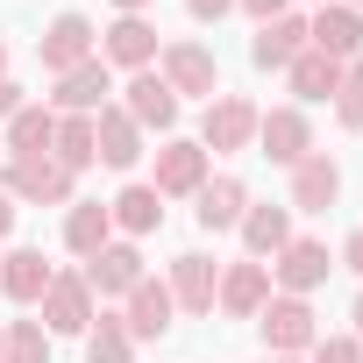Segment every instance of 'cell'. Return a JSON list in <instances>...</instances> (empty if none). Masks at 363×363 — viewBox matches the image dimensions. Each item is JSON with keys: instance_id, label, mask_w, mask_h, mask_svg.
Listing matches in <instances>:
<instances>
[{"instance_id": "43", "label": "cell", "mask_w": 363, "mask_h": 363, "mask_svg": "<svg viewBox=\"0 0 363 363\" xmlns=\"http://www.w3.org/2000/svg\"><path fill=\"white\" fill-rule=\"evenodd\" d=\"M356 8H363V0H356Z\"/></svg>"}, {"instance_id": "27", "label": "cell", "mask_w": 363, "mask_h": 363, "mask_svg": "<svg viewBox=\"0 0 363 363\" xmlns=\"http://www.w3.org/2000/svg\"><path fill=\"white\" fill-rule=\"evenodd\" d=\"M128 235H150V228H164V200H157V186H128L114 207H107Z\"/></svg>"}, {"instance_id": "17", "label": "cell", "mask_w": 363, "mask_h": 363, "mask_svg": "<svg viewBox=\"0 0 363 363\" xmlns=\"http://www.w3.org/2000/svg\"><path fill=\"white\" fill-rule=\"evenodd\" d=\"M299 50H306V22H299V15H278V22H264V29H257V43H250V57H257L264 72L292 65Z\"/></svg>"}, {"instance_id": "36", "label": "cell", "mask_w": 363, "mask_h": 363, "mask_svg": "<svg viewBox=\"0 0 363 363\" xmlns=\"http://www.w3.org/2000/svg\"><path fill=\"white\" fill-rule=\"evenodd\" d=\"M342 264H349V271H363V228L349 235V250H342Z\"/></svg>"}, {"instance_id": "28", "label": "cell", "mask_w": 363, "mask_h": 363, "mask_svg": "<svg viewBox=\"0 0 363 363\" xmlns=\"http://www.w3.org/2000/svg\"><path fill=\"white\" fill-rule=\"evenodd\" d=\"M50 150H57V164H65V171H86V164L100 157V150H93V114H72V121H57Z\"/></svg>"}, {"instance_id": "2", "label": "cell", "mask_w": 363, "mask_h": 363, "mask_svg": "<svg viewBox=\"0 0 363 363\" xmlns=\"http://www.w3.org/2000/svg\"><path fill=\"white\" fill-rule=\"evenodd\" d=\"M257 320H264L271 356H292V349H306V342H313V306H306V299H292V292H285V299H264V313H257Z\"/></svg>"}, {"instance_id": "7", "label": "cell", "mask_w": 363, "mask_h": 363, "mask_svg": "<svg viewBox=\"0 0 363 363\" xmlns=\"http://www.w3.org/2000/svg\"><path fill=\"white\" fill-rule=\"evenodd\" d=\"M79 278H86V292H121V299H128V292L143 285V257H135L128 242H107L100 257H86Z\"/></svg>"}, {"instance_id": "1", "label": "cell", "mask_w": 363, "mask_h": 363, "mask_svg": "<svg viewBox=\"0 0 363 363\" xmlns=\"http://www.w3.org/2000/svg\"><path fill=\"white\" fill-rule=\"evenodd\" d=\"M8 193L29 200V207H65V200H72V171H65L50 150H36V157H8Z\"/></svg>"}, {"instance_id": "31", "label": "cell", "mask_w": 363, "mask_h": 363, "mask_svg": "<svg viewBox=\"0 0 363 363\" xmlns=\"http://www.w3.org/2000/svg\"><path fill=\"white\" fill-rule=\"evenodd\" d=\"M8 363H50V342H43L36 320H15L8 328Z\"/></svg>"}, {"instance_id": "25", "label": "cell", "mask_w": 363, "mask_h": 363, "mask_svg": "<svg viewBox=\"0 0 363 363\" xmlns=\"http://www.w3.org/2000/svg\"><path fill=\"white\" fill-rule=\"evenodd\" d=\"M107 235H114V214H107L100 200L72 207V221H65V242H72L79 257H100V250H107Z\"/></svg>"}, {"instance_id": "35", "label": "cell", "mask_w": 363, "mask_h": 363, "mask_svg": "<svg viewBox=\"0 0 363 363\" xmlns=\"http://www.w3.org/2000/svg\"><path fill=\"white\" fill-rule=\"evenodd\" d=\"M15 107H22V86H8V79H0V121H8Z\"/></svg>"}, {"instance_id": "10", "label": "cell", "mask_w": 363, "mask_h": 363, "mask_svg": "<svg viewBox=\"0 0 363 363\" xmlns=\"http://www.w3.org/2000/svg\"><path fill=\"white\" fill-rule=\"evenodd\" d=\"M200 186H207V150H200V143L157 150V200H164V193H200Z\"/></svg>"}, {"instance_id": "5", "label": "cell", "mask_w": 363, "mask_h": 363, "mask_svg": "<svg viewBox=\"0 0 363 363\" xmlns=\"http://www.w3.org/2000/svg\"><path fill=\"white\" fill-rule=\"evenodd\" d=\"M257 143H264V157H271V164H299V157H313L306 114H292V107H271V114H257Z\"/></svg>"}, {"instance_id": "9", "label": "cell", "mask_w": 363, "mask_h": 363, "mask_svg": "<svg viewBox=\"0 0 363 363\" xmlns=\"http://www.w3.org/2000/svg\"><path fill=\"white\" fill-rule=\"evenodd\" d=\"M164 86H171V93H214V86H221V65H214L200 43H171V50H164Z\"/></svg>"}, {"instance_id": "13", "label": "cell", "mask_w": 363, "mask_h": 363, "mask_svg": "<svg viewBox=\"0 0 363 363\" xmlns=\"http://www.w3.org/2000/svg\"><path fill=\"white\" fill-rule=\"evenodd\" d=\"M335 193H342V171H335L328 157H299V164H292V207L328 214V207H335Z\"/></svg>"}, {"instance_id": "39", "label": "cell", "mask_w": 363, "mask_h": 363, "mask_svg": "<svg viewBox=\"0 0 363 363\" xmlns=\"http://www.w3.org/2000/svg\"><path fill=\"white\" fill-rule=\"evenodd\" d=\"M0 79H8V43H0Z\"/></svg>"}, {"instance_id": "38", "label": "cell", "mask_w": 363, "mask_h": 363, "mask_svg": "<svg viewBox=\"0 0 363 363\" xmlns=\"http://www.w3.org/2000/svg\"><path fill=\"white\" fill-rule=\"evenodd\" d=\"M114 8H121V15H143V8H150V0H114Z\"/></svg>"}, {"instance_id": "40", "label": "cell", "mask_w": 363, "mask_h": 363, "mask_svg": "<svg viewBox=\"0 0 363 363\" xmlns=\"http://www.w3.org/2000/svg\"><path fill=\"white\" fill-rule=\"evenodd\" d=\"M0 363H8V335H0Z\"/></svg>"}, {"instance_id": "23", "label": "cell", "mask_w": 363, "mask_h": 363, "mask_svg": "<svg viewBox=\"0 0 363 363\" xmlns=\"http://www.w3.org/2000/svg\"><path fill=\"white\" fill-rule=\"evenodd\" d=\"M107 57H114V65H150V57H157V29H150L143 15H121V22L107 29Z\"/></svg>"}, {"instance_id": "33", "label": "cell", "mask_w": 363, "mask_h": 363, "mask_svg": "<svg viewBox=\"0 0 363 363\" xmlns=\"http://www.w3.org/2000/svg\"><path fill=\"white\" fill-rule=\"evenodd\" d=\"M186 8H193V15H200V22H221V15H228V8H235V0H186Z\"/></svg>"}, {"instance_id": "30", "label": "cell", "mask_w": 363, "mask_h": 363, "mask_svg": "<svg viewBox=\"0 0 363 363\" xmlns=\"http://www.w3.org/2000/svg\"><path fill=\"white\" fill-rule=\"evenodd\" d=\"M335 114H342V128H363V65H342V86H335Z\"/></svg>"}, {"instance_id": "4", "label": "cell", "mask_w": 363, "mask_h": 363, "mask_svg": "<svg viewBox=\"0 0 363 363\" xmlns=\"http://www.w3.org/2000/svg\"><path fill=\"white\" fill-rule=\"evenodd\" d=\"M36 57H43V65H50V72L65 79L72 65H86V57H93V22H86V15H57V22L43 29Z\"/></svg>"}, {"instance_id": "16", "label": "cell", "mask_w": 363, "mask_h": 363, "mask_svg": "<svg viewBox=\"0 0 363 363\" xmlns=\"http://www.w3.org/2000/svg\"><path fill=\"white\" fill-rule=\"evenodd\" d=\"M214 292H221V306H228L235 320H257V313H264V299H271V271H264V264H235Z\"/></svg>"}, {"instance_id": "20", "label": "cell", "mask_w": 363, "mask_h": 363, "mask_svg": "<svg viewBox=\"0 0 363 363\" xmlns=\"http://www.w3.org/2000/svg\"><path fill=\"white\" fill-rule=\"evenodd\" d=\"M50 264H43V250H15V257H0V285H8V299H43L50 292Z\"/></svg>"}, {"instance_id": "3", "label": "cell", "mask_w": 363, "mask_h": 363, "mask_svg": "<svg viewBox=\"0 0 363 363\" xmlns=\"http://www.w3.org/2000/svg\"><path fill=\"white\" fill-rule=\"evenodd\" d=\"M306 43H313L320 57L349 65V57L363 50V15H356V8H320V15L306 22Z\"/></svg>"}, {"instance_id": "19", "label": "cell", "mask_w": 363, "mask_h": 363, "mask_svg": "<svg viewBox=\"0 0 363 363\" xmlns=\"http://www.w3.org/2000/svg\"><path fill=\"white\" fill-rule=\"evenodd\" d=\"M171 306L214 313V264H207V257H178V264H171Z\"/></svg>"}, {"instance_id": "21", "label": "cell", "mask_w": 363, "mask_h": 363, "mask_svg": "<svg viewBox=\"0 0 363 363\" xmlns=\"http://www.w3.org/2000/svg\"><path fill=\"white\" fill-rule=\"evenodd\" d=\"M242 207H250V193H242V178H214V186H200V228H235L242 221Z\"/></svg>"}, {"instance_id": "11", "label": "cell", "mask_w": 363, "mask_h": 363, "mask_svg": "<svg viewBox=\"0 0 363 363\" xmlns=\"http://www.w3.org/2000/svg\"><path fill=\"white\" fill-rule=\"evenodd\" d=\"M107 93H114V86H107V65H100V57H86V65H72V72L57 79V107H65V114H100Z\"/></svg>"}, {"instance_id": "41", "label": "cell", "mask_w": 363, "mask_h": 363, "mask_svg": "<svg viewBox=\"0 0 363 363\" xmlns=\"http://www.w3.org/2000/svg\"><path fill=\"white\" fill-rule=\"evenodd\" d=\"M356 328H363V299H356Z\"/></svg>"}, {"instance_id": "15", "label": "cell", "mask_w": 363, "mask_h": 363, "mask_svg": "<svg viewBox=\"0 0 363 363\" xmlns=\"http://www.w3.org/2000/svg\"><path fill=\"white\" fill-rule=\"evenodd\" d=\"M328 271H335V264H328V242H285V250H278V285H285L292 299L313 292Z\"/></svg>"}, {"instance_id": "8", "label": "cell", "mask_w": 363, "mask_h": 363, "mask_svg": "<svg viewBox=\"0 0 363 363\" xmlns=\"http://www.w3.org/2000/svg\"><path fill=\"white\" fill-rule=\"evenodd\" d=\"M171 313H178V306H171V285L143 278V285L128 292V313H121V328H128V342H135V335H143V342H157V335L171 328Z\"/></svg>"}, {"instance_id": "32", "label": "cell", "mask_w": 363, "mask_h": 363, "mask_svg": "<svg viewBox=\"0 0 363 363\" xmlns=\"http://www.w3.org/2000/svg\"><path fill=\"white\" fill-rule=\"evenodd\" d=\"M313 363H363V349H356L349 335H328V342L313 349Z\"/></svg>"}, {"instance_id": "18", "label": "cell", "mask_w": 363, "mask_h": 363, "mask_svg": "<svg viewBox=\"0 0 363 363\" xmlns=\"http://www.w3.org/2000/svg\"><path fill=\"white\" fill-rule=\"evenodd\" d=\"M250 135H257V107H250V100L228 93V100L207 107V150H242Z\"/></svg>"}, {"instance_id": "26", "label": "cell", "mask_w": 363, "mask_h": 363, "mask_svg": "<svg viewBox=\"0 0 363 363\" xmlns=\"http://www.w3.org/2000/svg\"><path fill=\"white\" fill-rule=\"evenodd\" d=\"M242 242H250V257H278V250L292 242L285 207H250V214H242Z\"/></svg>"}, {"instance_id": "6", "label": "cell", "mask_w": 363, "mask_h": 363, "mask_svg": "<svg viewBox=\"0 0 363 363\" xmlns=\"http://www.w3.org/2000/svg\"><path fill=\"white\" fill-rule=\"evenodd\" d=\"M43 320H50L57 335H86V328H93V292H86L79 271L50 278V292H43Z\"/></svg>"}, {"instance_id": "34", "label": "cell", "mask_w": 363, "mask_h": 363, "mask_svg": "<svg viewBox=\"0 0 363 363\" xmlns=\"http://www.w3.org/2000/svg\"><path fill=\"white\" fill-rule=\"evenodd\" d=\"M235 8H250L257 22H278V15H285V0H235Z\"/></svg>"}, {"instance_id": "42", "label": "cell", "mask_w": 363, "mask_h": 363, "mask_svg": "<svg viewBox=\"0 0 363 363\" xmlns=\"http://www.w3.org/2000/svg\"><path fill=\"white\" fill-rule=\"evenodd\" d=\"M264 363H292V356H264Z\"/></svg>"}, {"instance_id": "24", "label": "cell", "mask_w": 363, "mask_h": 363, "mask_svg": "<svg viewBox=\"0 0 363 363\" xmlns=\"http://www.w3.org/2000/svg\"><path fill=\"white\" fill-rule=\"evenodd\" d=\"M335 86H342V65L335 57H320V50H299L292 57V93L299 100H335Z\"/></svg>"}, {"instance_id": "12", "label": "cell", "mask_w": 363, "mask_h": 363, "mask_svg": "<svg viewBox=\"0 0 363 363\" xmlns=\"http://www.w3.org/2000/svg\"><path fill=\"white\" fill-rule=\"evenodd\" d=\"M93 150H100V164L128 171V164L143 157V128H135L121 107H100V121H93Z\"/></svg>"}, {"instance_id": "14", "label": "cell", "mask_w": 363, "mask_h": 363, "mask_svg": "<svg viewBox=\"0 0 363 363\" xmlns=\"http://www.w3.org/2000/svg\"><path fill=\"white\" fill-rule=\"evenodd\" d=\"M121 114H128L135 128H171V121H178V93H171L157 72H143V79L128 86V107H121Z\"/></svg>"}, {"instance_id": "29", "label": "cell", "mask_w": 363, "mask_h": 363, "mask_svg": "<svg viewBox=\"0 0 363 363\" xmlns=\"http://www.w3.org/2000/svg\"><path fill=\"white\" fill-rule=\"evenodd\" d=\"M86 363H128V328H121V313H107L100 328H86Z\"/></svg>"}, {"instance_id": "22", "label": "cell", "mask_w": 363, "mask_h": 363, "mask_svg": "<svg viewBox=\"0 0 363 363\" xmlns=\"http://www.w3.org/2000/svg\"><path fill=\"white\" fill-rule=\"evenodd\" d=\"M50 135H57L50 107H15L8 114V157H36V150H50Z\"/></svg>"}, {"instance_id": "37", "label": "cell", "mask_w": 363, "mask_h": 363, "mask_svg": "<svg viewBox=\"0 0 363 363\" xmlns=\"http://www.w3.org/2000/svg\"><path fill=\"white\" fill-rule=\"evenodd\" d=\"M8 228H15V200H8V193H0V235H8Z\"/></svg>"}]
</instances>
